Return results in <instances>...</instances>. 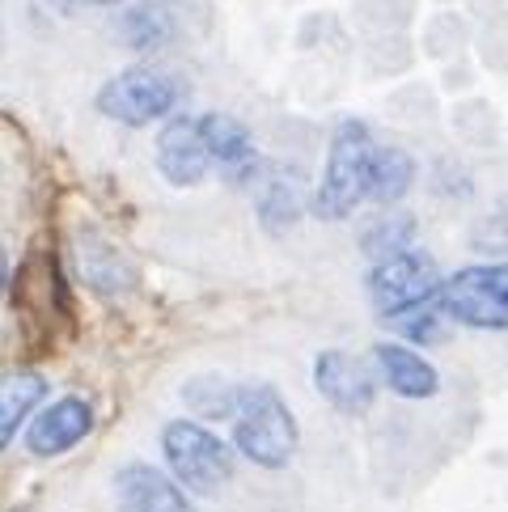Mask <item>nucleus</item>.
<instances>
[{"instance_id": "obj_1", "label": "nucleus", "mask_w": 508, "mask_h": 512, "mask_svg": "<svg viewBox=\"0 0 508 512\" xmlns=\"http://www.w3.org/2000/svg\"><path fill=\"white\" fill-rule=\"evenodd\" d=\"M301 445V428L280 390L263 386H238V415H233V449L246 462L263 466V470H284L293 462V453Z\"/></svg>"}, {"instance_id": "obj_2", "label": "nucleus", "mask_w": 508, "mask_h": 512, "mask_svg": "<svg viewBox=\"0 0 508 512\" xmlns=\"http://www.w3.org/2000/svg\"><path fill=\"white\" fill-rule=\"evenodd\" d=\"M373 157H377V144L360 119H348V123L335 127L331 149H326L322 187L310 199V212L318 221H348V216L360 208V199H369Z\"/></svg>"}, {"instance_id": "obj_3", "label": "nucleus", "mask_w": 508, "mask_h": 512, "mask_svg": "<svg viewBox=\"0 0 508 512\" xmlns=\"http://www.w3.org/2000/svg\"><path fill=\"white\" fill-rule=\"evenodd\" d=\"M183 98H187L183 77H174V72H166V68H144L140 64V68L115 72V77L98 89L94 106L106 119H115L123 127H149L157 119L174 115L178 106H183Z\"/></svg>"}, {"instance_id": "obj_4", "label": "nucleus", "mask_w": 508, "mask_h": 512, "mask_svg": "<svg viewBox=\"0 0 508 512\" xmlns=\"http://www.w3.org/2000/svg\"><path fill=\"white\" fill-rule=\"evenodd\" d=\"M161 453L170 474L195 496H216L233 479V449L195 419H170L161 428Z\"/></svg>"}, {"instance_id": "obj_5", "label": "nucleus", "mask_w": 508, "mask_h": 512, "mask_svg": "<svg viewBox=\"0 0 508 512\" xmlns=\"http://www.w3.org/2000/svg\"><path fill=\"white\" fill-rule=\"evenodd\" d=\"M441 314L475 326V331H508V263L462 267L441 288Z\"/></svg>"}, {"instance_id": "obj_6", "label": "nucleus", "mask_w": 508, "mask_h": 512, "mask_svg": "<svg viewBox=\"0 0 508 512\" xmlns=\"http://www.w3.org/2000/svg\"><path fill=\"white\" fill-rule=\"evenodd\" d=\"M441 271L432 263V254L407 250L398 259L373 263L369 271V297L381 318H398L407 309H424L432 297H441Z\"/></svg>"}, {"instance_id": "obj_7", "label": "nucleus", "mask_w": 508, "mask_h": 512, "mask_svg": "<svg viewBox=\"0 0 508 512\" xmlns=\"http://www.w3.org/2000/svg\"><path fill=\"white\" fill-rule=\"evenodd\" d=\"M157 170L170 187H199L212 170V153L199 132V119L178 115L157 136Z\"/></svg>"}, {"instance_id": "obj_8", "label": "nucleus", "mask_w": 508, "mask_h": 512, "mask_svg": "<svg viewBox=\"0 0 508 512\" xmlns=\"http://www.w3.org/2000/svg\"><path fill=\"white\" fill-rule=\"evenodd\" d=\"M115 500L123 512H195L187 487L149 462H127L115 474Z\"/></svg>"}, {"instance_id": "obj_9", "label": "nucleus", "mask_w": 508, "mask_h": 512, "mask_svg": "<svg viewBox=\"0 0 508 512\" xmlns=\"http://www.w3.org/2000/svg\"><path fill=\"white\" fill-rule=\"evenodd\" d=\"M314 386L343 415H365L377 394V381L365 369V360H356L348 352H322L314 360Z\"/></svg>"}, {"instance_id": "obj_10", "label": "nucleus", "mask_w": 508, "mask_h": 512, "mask_svg": "<svg viewBox=\"0 0 508 512\" xmlns=\"http://www.w3.org/2000/svg\"><path fill=\"white\" fill-rule=\"evenodd\" d=\"M89 432H94V407L85 398L68 394L34 415V424L26 428V445L34 457H56L68 453L72 445H81Z\"/></svg>"}, {"instance_id": "obj_11", "label": "nucleus", "mask_w": 508, "mask_h": 512, "mask_svg": "<svg viewBox=\"0 0 508 512\" xmlns=\"http://www.w3.org/2000/svg\"><path fill=\"white\" fill-rule=\"evenodd\" d=\"M373 364L381 381L398 394V398H432L441 390V377L437 369L415 352V347H403V343H377L373 347Z\"/></svg>"}, {"instance_id": "obj_12", "label": "nucleus", "mask_w": 508, "mask_h": 512, "mask_svg": "<svg viewBox=\"0 0 508 512\" xmlns=\"http://www.w3.org/2000/svg\"><path fill=\"white\" fill-rule=\"evenodd\" d=\"M199 132H204L212 166H221L229 174L254 166V140H250V127L242 119H233L225 111H208V115H199Z\"/></svg>"}, {"instance_id": "obj_13", "label": "nucleus", "mask_w": 508, "mask_h": 512, "mask_svg": "<svg viewBox=\"0 0 508 512\" xmlns=\"http://www.w3.org/2000/svg\"><path fill=\"white\" fill-rule=\"evenodd\" d=\"M415 233H420V225H415L411 212L377 208L365 221V229H360V250H365L373 263H386V259H398V254L415 250Z\"/></svg>"}, {"instance_id": "obj_14", "label": "nucleus", "mask_w": 508, "mask_h": 512, "mask_svg": "<svg viewBox=\"0 0 508 512\" xmlns=\"http://www.w3.org/2000/svg\"><path fill=\"white\" fill-rule=\"evenodd\" d=\"M72 254H77V276L98 288L102 297H115V292L132 288V267H127L111 242H102V237H81L77 246H72Z\"/></svg>"}, {"instance_id": "obj_15", "label": "nucleus", "mask_w": 508, "mask_h": 512, "mask_svg": "<svg viewBox=\"0 0 508 512\" xmlns=\"http://www.w3.org/2000/svg\"><path fill=\"white\" fill-rule=\"evenodd\" d=\"M47 398V377L43 373H9L5 390H0V445H9L22 432L26 415Z\"/></svg>"}, {"instance_id": "obj_16", "label": "nucleus", "mask_w": 508, "mask_h": 512, "mask_svg": "<svg viewBox=\"0 0 508 512\" xmlns=\"http://www.w3.org/2000/svg\"><path fill=\"white\" fill-rule=\"evenodd\" d=\"M174 34V17L161 0H149V5H132L123 17H119V39L123 47L132 51H153L161 47Z\"/></svg>"}, {"instance_id": "obj_17", "label": "nucleus", "mask_w": 508, "mask_h": 512, "mask_svg": "<svg viewBox=\"0 0 508 512\" xmlns=\"http://www.w3.org/2000/svg\"><path fill=\"white\" fill-rule=\"evenodd\" d=\"M411 182H415V161L403 149H377L369 178V199L377 208H398V199L411 191Z\"/></svg>"}, {"instance_id": "obj_18", "label": "nucleus", "mask_w": 508, "mask_h": 512, "mask_svg": "<svg viewBox=\"0 0 508 512\" xmlns=\"http://www.w3.org/2000/svg\"><path fill=\"white\" fill-rule=\"evenodd\" d=\"M301 195L297 187L288 178H271L267 187L259 191V221L267 233H284V229H293L297 225V216H301Z\"/></svg>"}, {"instance_id": "obj_19", "label": "nucleus", "mask_w": 508, "mask_h": 512, "mask_svg": "<svg viewBox=\"0 0 508 512\" xmlns=\"http://www.w3.org/2000/svg\"><path fill=\"white\" fill-rule=\"evenodd\" d=\"M183 398H187V407L199 411V415H212V419L238 415V386H225L221 377H195Z\"/></svg>"}, {"instance_id": "obj_20", "label": "nucleus", "mask_w": 508, "mask_h": 512, "mask_svg": "<svg viewBox=\"0 0 508 512\" xmlns=\"http://www.w3.org/2000/svg\"><path fill=\"white\" fill-rule=\"evenodd\" d=\"M68 5H123V0H68Z\"/></svg>"}]
</instances>
